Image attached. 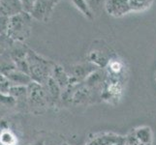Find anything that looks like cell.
I'll use <instances>...</instances> for the list:
<instances>
[{
  "instance_id": "cell-1",
  "label": "cell",
  "mask_w": 156,
  "mask_h": 145,
  "mask_svg": "<svg viewBox=\"0 0 156 145\" xmlns=\"http://www.w3.org/2000/svg\"><path fill=\"white\" fill-rule=\"evenodd\" d=\"M26 60L28 63L29 76L32 81L44 85L51 76V71L55 63L42 57L30 48L28 50Z\"/></svg>"
},
{
  "instance_id": "cell-2",
  "label": "cell",
  "mask_w": 156,
  "mask_h": 145,
  "mask_svg": "<svg viewBox=\"0 0 156 145\" xmlns=\"http://www.w3.org/2000/svg\"><path fill=\"white\" fill-rule=\"evenodd\" d=\"M32 19L31 15L26 12H21L10 18L7 36L13 42H25L32 29Z\"/></svg>"
},
{
  "instance_id": "cell-3",
  "label": "cell",
  "mask_w": 156,
  "mask_h": 145,
  "mask_svg": "<svg viewBox=\"0 0 156 145\" xmlns=\"http://www.w3.org/2000/svg\"><path fill=\"white\" fill-rule=\"evenodd\" d=\"M27 104L34 110L44 109L50 105L44 85L35 81L27 85Z\"/></svg>"
},
{
  "instance_id": "cell-4",
  "label": "cell",
  "mask_w": 156,
  "mask_h": 145,
  "mask_svg": "<svg viewBox=\"0 0 156 145\" xmlns=\"http://www.w3.org/2000/svg\"><path fill=\"white\" fill-rule=\"evenodd\" d=\"M0 72L8 79L11 85H23V86H27V85H29L32 82L30 76L20 71L15 66L13 62H11V64L6 63L4 65L0 66Z\"/></svg>"
},
{
  "instance_id": "cell-5",
  "label": "cell",
  "mask_w": 156,
  "mask_h": 145,
  "mask_svg": "<svg viewBox=\"0 0 156 145\" xmlns=\"http://www.w3.org/2000/svg\"><path fill=\"white\" fill-rule=\"evenodd\" d=\"M57 2V0H36L30 12L32 19L42 22H48Z\"/></svg>"
},
{
  "instance_id": "cell-6",
  "label": "cell",
  "mask_w": 156,
  "mask_h": 145,
  "mask_svg": "<svg viewBox=\"0 0 156 145\" xmlns=\"http://www.w3.org/2000/svg\"><path fill=\"white\" fill-rule=\"evenodd\" d=\"M104 8L107 14L114 18H121L132 12L129 0H106Z\"/></svg>"
},
{
  "instance_id": "cell-7",
  "label": "cell",
  "mask_w": 156,
  "mask_h": 145,
  "mask_svg": "<svg viewBox=\"0 0 156 145\" xmlns=\"http://www.w3.org/2000/svg\"><path fill=\"white\" fill-rule=\"evenodd\" d=\"M125 142V137L115 135L112 133H100V135L91 137L87 145H117Z\"/></svg>"
},
{
  "instance_id": "cell-8",
  "label": "cell",
  "mask_w": 156,
  "mask_h": 145,
  "mask_svg": "<svg viewBox=\"0 0 156 145\" xmlns=\"http://www.w3.org/2000/svg\"><path fill=\"white\" fill-rule=\"evenodd\" d=\"M23 12L20 0H0V16L12 18Z\"/></svg>"
},
{
  "instance_id": "cell-9",
  "label": "cell",
  "mask_w": 156,
  "mask_h": 145,
  "mask_svg": "<svg viewBox=\"0 0 156 145\" xmlns=\"http://www.w3.org/2000/svg\"><path fill=\"white\" fill-rule=\"evenodd\" d=\"M44 87L47 92L49 105H56L57 102L61 100V96H62V90L59 87V85L51 77L48 79V81L44 84Z\"/></svg>"
},
{
  "instance_id": "cell-10",
  "label": "cell",
  "mask_w": 156,
  "mask_h": 145,
  "mask_svg": "<svg viewBox=\"0 0 156 145\" xmlns=\"http://www.w3.org/2000/svg\"><path fill=\"white\" fill-rule=\"evenodd\" d=\"M51 77L59 85V87L61 88L62 91H64L69 86L70 77H69L68 73L60 65L55 64V66H53V68H52Z\"/></svg>"
},
{
  "instance_id": "cell-11",
  "label": "cell",
  "mask_w": 156,
  "mask_h": 145,
  "mask_svg": "<svg viewBox=\"0 0 156 145\" xmlns=\"http://www.w3.org/2000/svg\"><path fill=\"white\" fill-rule=\"evenodd\" d=\"M138 141L143 145H150L152 142V132L149 127H140L133 132Z\"/></svg>"
},
{
  "instance_id": "cell-12",
  "label": "cell",
  "mask_w": 156,
  "mask_h": 145,
  "mask_svg": "<svg viewBox=\"0 0 156 145\" xmlns=\"http://www.w3.org/2000/svg\"><path fill=\"white\" fill-rule=\"evenodd\" d=\"M9 95L18 101H25L27 103V86L23 85H11L9 89Z\"/></svg>"
},
{
  "instance_id": "cell-13",
  "label": "cell",
  "mask_w": 156,
  "mask_h": 145,
  "mask_svg": "<svg viewBox=\"0 0 156 145\" xmlns=\"http://www.w3.org/2000/svg\"><path fill=\"white\" fill-rule=\"evenodd\" d=\"M154 0H129L132 12H144L152 6Z\"/></svg>"
},
{
  "instance_id": "cell-14",
  "label": "cell",
  "mask_w": 156,
  "mask_h": 145,
  "mask_svg": "<svg viewBox=\"0 0 156 145\" xmlns=\"http://www.w3.org/2000/svg\"><path fill=\"white\" fill-rule=\"evenodd\" d=\"M71 2L85 18H87L88 19H93L94 15L91 12V10L88 7V5L85 0H71Z\"/></svg>"
},
{
  "instance_id": "cell-15",
  "label": "cell",
  "mask_w": 156,
  "mask_h": 145,
  "mask_svg": "<svg viewBox=\"0 0 156 145\" xmlns=\"http://www.w3.org/2000/svg\"><path fill=\"white\" fill-rule=\"evenodd\" d=\"M0 143L2 145H17L18 138L8 129L0 132Z\"/></svg>"
},
{
  "instance_id": "cell-16",
  "label": "cell",
  "mask_w": 156,
  "mask_h": 145,
  "mask_svg": "<svg viewBox=\"0 0 156 145\" xmlns=\"http://www.w3.org/2000/svg\"><path fill=\"white\" fill-rule=\"evenodd\" d=\"M11 87V83L5 78L4 74L0 72V94L9 95V89Z\"/></svg>"
},
{
  "instance_id": "cell-17",
  "label": "cell",
  "mask_w": 156,
  "mask_h": 145,
  "mask_svg": "<svg viewBox=\"0 0 156 145\" xmlns=\"http://www.w3.org/2000/svg\"><path fill=\"white\" fill-rule=\"evenodd\" d=\"M88 5V7L90 8L91 12L96 13L102 8V5H105V1L106 0H85Z\"/></svg>"
},
{
  "instance_id": "cell-18",
  "label": "cell",
  "mask_w": 156,
  "mask_h": 145,
  "mask_svg": "<svg viewBox=\"0 0 156 145\" xmlns=\"http://www.w3.org/2000/svg\"><path fill=\"white\" fill-rule=\"evenodd\" d=\"M9 19L7 17H1L0 16V36L7 35L8 27H9Z\"/></svg>"
},
{
  "instance_id": "cell-19",
  "label": "cell",
  "mask_w": 156,
  "mask_h": 145,
  "mask_svg": "<svg viewBox=\"0 0 156 145\" xmlns=\"http://www.w3.org/2000/svg\"><path fill=\"white\" fill-rule=\"evenodd\" d=\"M21 5H23V12L26 13H29L33 9V6L36 2V0H20Z\"/></svg>"
},
{
  "instance_id": "cell-20",
  "label": "cell",
  "mask_w": 156,
  "mask_h": 145,
  "mask_svg": "<svg viewBox=\"0 0 156 145\" xmlns=\"http://www.w3.org/2000/svg\"><path fill=\"white\" fill-rule=\"evenodd\" d=\"M124 145H143V144H141L138 141V139L135 137V136H134V133L132 132L130 135H128L125 137V143H124Z\"/></svg>"
},
{
  "instance_id": "cell-21",
  "label": "cell",
  "mask_w": 156,
  "mask_h": 145,
  "mask_svg": "<svg viewBox=\"0 0 156 145\" xmlns=\"http://www.w3.org/2000/svg\"><path fill=\"white\" fill-rule=\"evenodd\" d=\"M44 144H45L44 141H43V140H39V141H35L33 143H29L27 145H44Z\"/></svg>"
},
{
  "instance_id": "cell-22",
  "label": "cell",
  "mask_w": 156,
  "mask_h": 145,
  "mask_svg": "<svg viewBox=\"0 0 156 145\" xmlns=\"http://www.w3.org/2000/svg\"><path fill=\"white\" fill-rule=\"evenodd\" d=\"M61 145H69V144H68V143H65V142H64V143H62Z\"/></svg>"
},
{
  "instance_id": "cell-23",
  "label": "cell",
  "mask_w": 156,
  "mask_h": 145,
  "mask_svg": "<svg viewBox=\"0 0 156 145\" xmlns=\"http://www.w3.org/2000/svg\"><path fill=\"white\" fill-rule=\"evenodd\" d=\"M125 143V142H124ZM124 143H121V144H117V145H124Z\"/></svg>"
},
{
  "instance_id": "cell-24",
  "label": "cell",
  "mask_w": 156,
  "mask_h": 145,
  "mask_svg": "<svg viewBox=\"0 0 156 145\" xmlns=\"http://www.w3.org/2000/svg\"><path fill=\"white\" fill-rule=\"evenodd\" d=\"M57 1H59V0H57Z\"/></svg>"
}]
</instances>
